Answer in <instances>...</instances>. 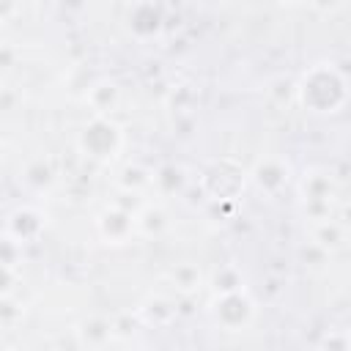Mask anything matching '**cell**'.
<instances>
[{
    "label": "cell",
    "instance_id": "23",
    "mask_svg": "<svg viewBox=\"0 0 351 351\" xmlns=\"http://www.w3.org/2000/svg\"><path fill=\"white\" fill-rule=\"evenodd\" d=\"M16 285H19V266L0 263V299L16 293Z\"/></svg>",
    "mask_w": 351,
    "mask_h": 351
},
{
    "label": "cell",
    "instance_id": "13",
    "mask_svg": "<svg viewBox=\"0 0 351 351\" xmlns=\"http://www.w3.org/2000/svg\"><path fill=\"white\" fill-rule=\"evenodd\" d=\"M170 230V217L159 203H143L134 211V236L137 239H162Z\"/></svg>",
    "mask_w": 351,
    "mask_h": 351
},
{
    "label": "cell",
    "instance_id": "22",
    "mask_svg": "<svg viewBox=\"0 0 351 351\" xmlns=\"http://www.w3.org/2000/svg\"><path fill=\"white\" fill-rule=\"evenodd\" d=\"M25 258V247L16 244L14 239H8L5 233H0V263H11V266H19Z\"/></svg>",
    "mask_w": 351,
    "mask_h": 351
},
{
    "label": "cell",
    "instance_id": "16",
    "mask_svg": "<svg viewBox=\"0 0 351 351\" xmlns=\"http://www.w3.org/2000/svg\"><path fill=\"white\" fill-rule=\"evenodd\" d=\"M74 332H77V343L85 348H104L115 340L112 318H104V315H90V318L80 321Z\"/></svg>",
    "mask_w": 351,
    "mask_h": 351
},
{
    "label": "cell",
    "instance_id": "21",
    "mask_svg": "<svg viewBox=\"0 0 351 351\" xmlns=\"http://www.w3.org/2000/svg\"><path fill=\"white\" fill-rule=\"evenodd\" d=\"M25 318V307L11 296H3L0 299V329H14L19 321Z\"/></svg>",
    "mask_w": 351,
    "mask_h": 351
},
{
    "label": "cell",
    "instance_id": "11",
    "mask_svg": "<svg viewBox=\"0 0 351 351\" xmlns=\"http://www.w3.org/2000/svg\"><path fill=\"white\" fill-rule=\"evenodd\" d=\"M307 233H310V241L318 250H324L326 255H335V252L346 250V244H348V228H346V222H340L335 217H324V219L310 222Z\"/></svg>",
    "mask_w": 351,
    "mask_h": 351
},
{
    "label": "cell",
    "instance_id": "6",
    "mask_svg": "<svg viewBox=\"0 0 351 351\" xmlns=\"http://www.w3.org/2000/svg\"><path fill=\"white\" fill-rule=\"evenodd\" d=\"M47 228H49V217L36 203H19V206H14L5 214V222H3V233L8 239H14L16 244H22V247L38 244L44 239Z\"/></svg>",
    "mask_w": 351,
    "mask_h": 351
},
{
    "label": "cell",
    "instance_id": "5",
    "mask_svg": "<svg viewBox=\"0 0 351 351\" xmlns=\"http://www.w3.org/2000/svg\"><path fill=\"white\" fill-rule=\"evenodd\" d=\"M206 310H208L211 324L222 332H230V335L250 329L255 315H258V304L247 288L230 291V293H211V302Z\"/></svg>",
    "mask_w": 351,
    "mask_h": 351
},
{
    "label": "cell",
    "instance_id": "2",
    "mask_svg": "<svg viewBox=\"0 0 351 351\" xmlns=\"http://www.w3.org/2000/svg\"><path fill=\"white\" fill-rule=\"evenodd\" d=\"M195 184L200 186L208 203H236L250 186V178H247V167L239 159L219 156L200 170Z\"/></svg>",
    "mask_w": 351,
    "mask_h": 351
},
{
    "label": "cell",
    "instance_id": "4",
    "mask_svg": "<svg viewBox=\"0 0 351 351\" xmlns=\"http://www.w3.org/2000/svg\"><path fill=\"white\" fill-rule=\"evenodd\" d=\"M337 178L326 167H307L299 181H296V195H299V208L307 217V222L332 217L335 197H337Z\"/></svg>",
    "mask_w": 351,
    "mask_h": 351
},
{
    "label": "cell",
    "instance_id": "3",
    "mask_svg": "<svg viewBox=\"0 0 351 351\" xmlns=\"http://www.w3.org/2000/svg\"><path fill=\"white\" fill-rule=\"evenodd\" d=\"M123 129L110 118V115H90V121L77 132V151L99 165H107L118 159L123 151Z\"/></svg>",
    "mask_w": 351,
    "mask_h": 351
},
{
    "label": "cell",
    "instance_id": "8",
    "mask_svg": "<svg viewBox=\"0 0 351 351\" xmlns=\"http://www.w3.org/2000/svg\"><path fill=\"white\" fill-rule=\"evenodd\" d=\"M96 236L107 247H123V244H129L132 239H137L134 236V214L126 211L118 203L104 206L96 214Z\"/></svg>",
    "mask_w": 351,
    "mask_h": 351
},
{
    "label": "cell",
    "instance_id": "30",
    "mask_svg": "<svg viewBox=\"0 0 351 351\" xmlns=\"http://www.w3.org/2000/svg\"><path fill=\"white\" fill-rule=\"evenodd\" d=\"M0 88H3V82H0Z\"/></svg>",
    "mask_w": 351,
    "mask_h": 351
},
{
    "label": "cell",
    "instance_id": "9",
    "mask_svg": "<svg viewBox=\"0 0 351 351\" xmlns=\"http://www.w3.org/2000/svg\"><path fill=\"white\" fill-rule=\"evenodd\" d=\"M126 27L140 41L156 38L162 33V27H165V11H162V5L154 3V0H137L126 11Z\"/></svg>",
    "mask_w": 351,
    "mask_h": 351
},
{
    "label": "cell",
    "instance_id": "1",
    "mask_svg": "<svg viewBox=\"0 0 351 351\" xmlns=\"http://www.w3.org/2000/svg\"><path fill=\"white\" fill-rule=\"evenodd\" d=\"M348 101V77L340 66L321 60L296 80V104L310 115H337Z\"/></svg>",
    "mask_w": 351,
    "mask_h": 351
},
{
    "label": "cell",
    "instance_id": "15",
    "mask_svg": "<svg viewBox=\"0 0 351 351\" xmlns=\"http://www.w3.org/2000/svg\"><path fill=\"white\" fill-rule=\"evenodd\" d=\"M165 277H167L170 288H173L178 296H192V293H197V291L206 285V274H203V269H200L197 263H192V261L173 263V266L167 269Z\"/></svg>",
    "mask_w": 351,
    "mask_h": 351
},
{
    "label": "cell",
    "instance_id": "29",
    "mask_svg": "<svg viewBox=\"0 0 351 351\" xmlns=\"http://www.w3.org/2000/svg\"><path fill=\"white\" fill-rule=\"evenodd\" d=\"M280 5H285V8H296V5H302V3H307V0H277Z\"/></svg>",
    "mask_w": 351,
    "mask_h": 351
},
{
    "label": "cell",
    "instance_id": "7",
    "mask_svg": "<svg viewBox=\"0 0 351 351\" xmlns=\"http://www.w3.org/2000/svg\"><path fill=\"white\" fill-rule=\"evenodd\" d=\"M247 178L250 186H255V192H261L263 197H277L291 186L293 170L285 156H263L247 170Z\"/></svg>",
    "mask_w": 351,
    "mask_h": 351
},
{
    "label": "cell",
    "instance_id": "28",
    "mask_svg": "<svg viewBox=\"0 0 351 351\" xmlns=\"http://www.w3.org/2000/svg\"><path fill=\"white\" fill-rule=\"evenodd\" d=\"M16 99H19V96H16L11 88H5V85L0 88V110H14Z\"/></svg>",
    "mask_w": 351,
    "mask_h": 351
},
{
    "label": "cell",
    "instance_id": "24",
    "mask_svg": "<svg viewBox=\"0 0 351 351\" xmlns=\"http://www.w3.org/2000/svg\"><path fill=\"white\" fill-rule=\"evenodd\" d=\"M324 348H335V351H348L351 348V337L343 332V329H332L324 340H321Z\"/></svg>",
    "mask_w": 351,
    "mask_h": 351
},
{
    "label": "cell",
    "instance_id": "19",
    "mask_svg": "<svg viewBox=\"0 0 351 351\" xmlns=\"http://www.w3.org/2000/svg\"><path fill=\"white\" fill-rule=\"evenodd\" d=\"M208 285H211V293L241 291V288H247V274H244L241 266H236V263H222L219 269H214Z\"/></svg>",
    "mask_w": 351,
    "mask_h": 351
},
{
    "label": "cell",
    "instance_id": "14",
    "mask_svg": "<svg viewBox=\"0 0 351 351\" xmlns=\"http://www.w3.org/2000/svg\"><path fill=\"white\" fill-rule=\"evenodd\" d=\"M85 104L93 115H112V110L121 104V88L115 80H96L85 90Z\"/></svg>",
    "mask_w": 351,
    "mask_h": 351
},
{
    "label": "cell",
    "instance_id": "17",
    "mask_svg": "<svg viewBox=\"0 0 351 351\" xmlns=\"http://www.w3.org/2000/svg\"><path fill=\"white\" fill-rule=\"evenodd\" d=\"M176 313H178V310H176V302L167 299V296H151V299L143 302L140 310H137L143 326H154V329L167 326V324L176 318Z\"/></svg>",
    "mask_w": 351,
    "mask_h": 351
},
{
    "label": "cell",
    "instance_id": "26",
    "mask_svg": "<svg viewBox=\"0 0 351 351\" xmlns=\"http://www.w3.org/2000/svg\"><path fill=\"white\" fill-rule=\"evenodd\" d=\"M22 11V0H0V25L16 19Z\"/></svg>",
    "mask_w": 351,
    "mask_h": 351
},
{
    "label": "cell",
    "instance_id": "20",
    "mask_svg": "<svg viewBox=\"0 0 351 351\" xmlns=\"http://www.w3.org/2000/svg\"><path fill=\"white\" fill-rule=\"evenodd\" d=\"M266 96H269L274 104H280V107L296 101V80H291V77H274V80H269Z\"/></svg>",
    "mask_w": 351,
    "mask_h": 351
},
{
    "label": "cell",
    "instance_id": "27",
    "mask_svg": "<svg viewBox=\"0 0 351 351\" xmlns=\"http://www.w3.org/2000/svg\"><path fill=\"white\" fill-rule=\"evenodd\" d=\"M307 5L315 8L318 14H337L346 5V0H307Z\"/></svg>",
    "mask_w": 351,
    "mask_h": 351
},
{
    "label": "cell",
    "instance_id": "10",
    "mask_svg": "<svg viewBox=\"0 0 351 351\" xmlns=\"http://www.w3.org/2000/svg\"><path fill=\"white\" fill-rule=\"evenodd\" d=\"M55 181H58V170H55L52 159H47V156H33L19 170V186L30 195L49 192L55 186Z\"/></svg>",
    "mask_w": 351,
    "mask_h": 351
},
{
    "label": "cell",
    "instance_id": "12",
    "mask_svg": "<svg viewBox=\"0 0 351 351\" xmlns=\"http://www.w3.org/2000/svg\"><path fill=\"white\" fill-rule=\"evenodd\" d=\"M189 184H192V178H189L186 167H181L176 162H167V165H159L156 170H151V189L159 197H184Z\"/></svg>",
    "mask_w": 351,
    "mask_h": 351
},
{
    "label": "cell",
    "instance_id": "25",
    "mask_svg": "<svg viewBox=\"0 0 351 351\" xmlns=\"http://www.w3.org/2000/svg\"><path fill=\"white\" fill-rule=\"evenodd\" d=\"M16 58H19V52L11 44H0V74L11 71L16 66Z\"/></svg>",
    "mask_w": 351,
    "mask_h": 351
},
{
    "label": "cell",
    "instance_id": "18",
    "mask_svg": "<svg viewBox=\"0 0 351 351\" xmlns=\"http://www.w3.org/2000/svg\"><path fill=\"white\" fill-rule=\"evenodd\" d=\"M115 186L118 192H145L151 189V170L140 162H132V165H123L115 176Z\"/></svg>",
    "mask_w": 351,
    "mask_h": 351
}]
</instances>
